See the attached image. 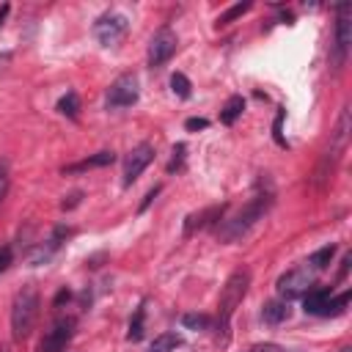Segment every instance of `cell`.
Returning a JSON list of instances; mask_svg holds the SVG:
<instances>
[{"instance_id":"6da1fadb","label":"cell","mask_w":352,"mask_h":352,"mask_svg":"<svg viewBox=\"0 0 352 352\" xmlns=\"http://www.w3.org/2000/svg\"><path fill=\"white\" fill-rule=\"evenodd\" d=\"M38 316V292L36 286H22L11 305V336L14 341H25L33 333Z\"/></svg>"},{"instance_id":"7a4b0ae2","label":"cell","mask_w":352,"mask_h":352,"mask_svg":"<svg viewBox=\"0 0 352 352\" xmlns=\"http://www.w3.org/2000/svg\"><path fill=\"white\" fill-rule=\"evenodd\" d=\"M248 286H250V272L248 270H234L220 292V344L228 341V322H231V314L236 311V305L242 302V297L248 294Z\"/></svg>"},{"instance_id":"3957f363","label":"cell","mask_w":352,"mask_h":352,"mask_svg":"<svg viewBox=\"0 0 352 352\" xmlns=\"http://www.w3.org/2000/svg\"><path fill=\"white\" fill-rule=\"evenodd\" d=\"M267 206H270V195H256L236 217H231V220H226V226H223V239L226 242H234V239H239V236H245L248 234V228L267 212Z\"/></svg>"},{"instance_id":"277c9868","label":"cell","mask_w":352,"mask_h":352,"mask_svg":"<svg viewBox=\"0 0 352 352\" xmlns=\"http://www.w3.org/2000/svg\"><path fill=\"white\" fill-rule=\"evenodd\" d=\"M349 44H352V8L341 3L336 19V38H333V69H341L346 63Z\"/></svg>"},{"instance_id":"5b68a950","label":"cell","mask_w":352,"mask_h":352,"mask_svg":"<svg viewBox=\"0 0 352 352\" xmlns=\"http://www.w3.org/2000/svg\"><path fill=\"white\" fill-rule=\"evenodd\" d=\"M311 286H314V275H311L308 267L289 270V272H283V275L278 278V283H275V289H278V294H280L283 302H289V300H294V297H302Z\"/></svg>"},{"instance_id":"8992f818","label":"cell","mask_w":352,"mask_h":352,"mask_svg":"<svg viewBox=\"0 0 352 352\" xmlns=\"http://www.w3.org/2000/svg\"><path fill=\"white\" fill-rule=\"evenodd\" d=\"M94 36L102 47H116L126 36V16L124 14H104L94 25Z\"/></svg>"},{"instance_id":"52a82bcc","label":"cell","mask_w":352,"mask_h":352,"mask_svg":"<svg viewBox=\"0 0 352 352\" xmlns=\"http://www.w3.org/2000/svg\"><path fill=\"white\" fill-rule=\"evenodd\" d=\"M138 77L135 74H121L113 80L107 88V107H132L138 102Z\"/></svg>"},{"instance_id":"ba28073f","label":"cell","mask_w":352,"mask_h":352,"mask_svg":"<svg viewBox=\"0 0 352 352\" xmlns=\"http://www.w3.org/2000/svg\"><path fill=\"white\" fill-rule=\"evenodd\" d=\"M176 33L170 28H160L154 36H151V44H148V66H162L173 52H176Z\"/></svg>"},{"instance_id":"9c48e42d","label":"cell","mask_w":352,"mask_h":352,"mask_svg":"<svg viewBox=\"0 0 352 352\" xmlns=\"http://www.w3.org/2000/svg\"><path fill=\"white\" fill-rule=\"evenodd\" d=\"M72 336H74V319H58L38 341V352H63Z\"/></svg>"},{"instance_id":"30bf717a","label":"cell","mask_w":352,"mask_h":352,"mask_svg":"<svg viewBox=\"0 0 352 352\" xmlns=\"http://www.w3.org/2000/svg\"><path fill=\"white\" fill-rule=\"evenodd\" d=\"M151 160H154V146H151V143H140V146H135V148L129 151L126 162H124V184H132V182L148 168Z\"/></svg>"},{"instance_id":"8fae6325","label":"cell","mask_w":352,"mask_h":352,"mask_svg":"<svg viewBox=\"0 0 352 352\" xmlns=\"http://www.w3.org/2000/svg\"><path fill=\"white\" fill-rule=\"evenodd\" d=\"M305 311L308 314H316V316H330V289H322V286H311L305 294Z\"/></svg>"},{"instance_id":"7c38bea8","label":"cell","mask_w":352,"mask_h":352,"mask_svg":"<svg viewBox=\"0 0 352 352\" xmlns=\"http://www.w3.org/2000/svg\"><path fill=\"white\" fill-rule=\"evenodd\" d=\"M261 319H264L267 324H280L283 319H289V302H283V300H270V302H264Z\"/></svg>"},{"instance_id":"4fadbf2b","label":"cell","mask_w":352,"mask_h":352,"mask_svg":"<svg viewBox=\"0 0 352 352\" xmlns=\"http://www.w3.org/2000/svg\"><path fill=\"white\" fill-rule=\"evenodd\" d=\"M113 160H116V154H113V151H99V154H94V157H88V160H82V162H77V165H69V168H63V173L88 170V168H102V165H110Z\"/></svg>"},{"instance_id":"5bb4252c","label":"cell","mask_w":352,"mask_h":352,"mask_svg":"<svg viewBox=\"0 0 352 352\" xmlns=\"http://www.w3.org/2000/svg\"><path fill=\"white\" fill-rule=\"evenodd\" d=\"M242 110H245V99H242V96H231V99L226 102V107L220 110V121H223L226 126H231V124L242 116Z\"/></svg>"},{"instance_id":"9a60e30c","label":"cell","mask_w":352,"mask_h":352,"mask_svg":"<svg viewBox=\"0 0 352 352\" xmlns=\"http://www.w3.org/2000/svg\"><path fill=\"white\" fill-rule=\"evenodd\" d=\"M179 344H182V338L176 333H162V336L154 338V344H151L148 352H176Z\"/></svg>"},{"instance_id":"2e32d148","label":"cell","mask_w":352,"mask_h":352,"mask_svg":"<svg viewBox=\"0 0 352 352\" xmlns=\"http://www.w3.org/2000/svg\"><path fill=\"white\" fill-rule=\"evenodd\" d=\"M77 110H80V96L74 91H69L66 96L58 99V113L60 116H69V118H77Z\"/></svg>"},{"instance_id":"e0dca14e","label":"cell","mask_w":352,"mask_h":352,"mask_svg":"<svg viewBox=\"0 0 352 352\" xmlns=\"http://www.w3.org/2000/svg\"><path fill=\"white\" fill-rule=\"evenodd\" d=\"M333 253H336V248H333V245H324V248L314 250V253H311V258H308L311 270H324V267L333 261Z\"/></svg>"},{"instance_id":"ac0fdd59","label":"cell","mask_w":352,"mask_h":352,"mask_svg":"<svg viewBox=\"0 0 352 352\" xmlns=\"http://www.w3.org/2000/svg\"><path fill=\"white\" fill-rule=\"evenodd\" d=\"M143 330H146V308L140 305V308L135 311L132 322H129V333H126V338H129V341H140V338H143Z\"/></svg>"},{"instance_id":"d6986e66","label":"cell","mask_w":352,"mask_h":352,"mask_svg":"<svg viewBox=\"0 0 352 352\" xmlns=\"http://www.w3.org/2000/svg\"><path fill=\"white\" fill-rule=\"evenodd\" d=\"M349 126H352V121H349V107H344V110H341V118H338V126H336V148L344 146V140H346V135H349Z\"/></svg>"},{"instance_id":"ffe728a7","label":"cell","mask_w":352,"mask_h":352,"mask_svg":"<svg viewBox=\"0 0 352 352\" xmlns=\"http://www.w3.org/2000/svg\"><path fill=\"white\" fill-rule=\"evenodd\" d=\"M245 11H250V3H236V6H231L228 11H223V14L217 16V25H228V22H234L236 16H242Z\"/></svg>"},{"instance_id":"44dd1931","label":"cell","mask_w":352,"mask_h":352,"mask_svg":"<svg viewBox=\"0 0 352 352\" xmlns=\"http://www.w3.org/2000/svg\"><path fill=\"white\" fill-rule=\"evenodd\" d=\"M170 88H173V94H176V96L187 99V96H190V88H192V85H190V80H187V77H184L182 72H176V74L170 77Z\"/></svg>"},{"instance_id":"7402d4cb","label":"cell","mask_w":352,"mask_h":352,"mask_svg":"<svg viewBox=\"0 0 352 352\" xmlns=\"http://www.w3.org/2000/svg\"><path fill=\"white\" fill-rule=\"evenodd\" d=\"M182 324L190 327V330H206L209 327V316L206 314H184L182 316Z\"/></svg>"},{"instance_id":"603a6c76","label":"cell","mask_w":352,"mask_h":352,"mask_svg":"<svg viewBox=\"0 0 352 352\" xmlns=\"http://www.w3.org/2000/svg\"><path fill=\"white\" fill-rule=\"evenodd\" d=\"M349 292H341L338 297H330V314H341L344 308H346V302H349Z\"/></svg>"},{"instance_id":"cb8c5ba5","label":"cell","mask_w":352,"mask_h":352,"mask_svg":"<svg viewBox=\"0 0 352 352\" xmlns=\"http://www.w3.org/2000/svg\"><path fill=\"white\" fill-rule=\"evenodd\" d=\"M11 258H14L11 245H3V248H0V272H6V270L11 267Z\"/></svg>"},{"instance_id":"d4e9b609","label":"cell","mask_w":352,"mask_h":352,"mask_svg":"<svg viewBox=\"0 0 352 352\" xmlns=\"http://www.w3.org/2000/svg\"><path fill=\"white\" fill-rule=\"evenodd\" d=\"M8 165L6 162H0V204H3V198H6V192H8Z\"/></svg>"},{"instance_id":"484cf974","label":"cell","mask_w":352,"mask_h":352,"mask_svg":"<svg viewBox=\"0 0 352 352\" xmlns=\"http://www.w3.org/2000/svg\"><path fill=\"white\" fill-rule=\"evenodd\" d=\"M242 352H283V349L278 344H253V346H248Z\"/></svg>"},{"instance_id":"4316f807","label":"cell","mask_w":352,"mask_h":352,"mask_svg":"<svg viewBox=\"0 0 352 352\" xmlns=\"http://www.w3.org/2000/svg\"><path fill=\"white\" fill-rule=\"evenodd\" d=\"M173 154H176V157H173V160H170V165H168V170H176V168H179V165H182V157H184V146H182V143H179V146H176V148H173Z\"/></svg>"},{"instance_id":"83f0119b","label":"cell","mask_w":352,"mask_h":352,"mask_svg":"<svg viewBox=\"0 0 352 352\" xmlns=\"http://www.w3.org/2000/svg\"><path fill=\"white\" fill-rule=\"evenodd\" d=\"M190 132H195V129H206V118H187V124H184Z\"/></svg>"},{"instance_id":"f1b7e54d","label":"cell","mask_w":352,"mask_h":352,"mask_svg":"<svg viewBox=\"0 0 352 352\" xmlns=\"http://www.w3.org/2000/svg\"><path fill=\"white\" fill-rule=\"evenodd\" d=\"M77 204H80V192H72L69 201H63L60 206H63V209H72V206H77Z\"/></svg>"},{"instance_id":"f546056e","label":"cell","mask_w":352,"mask_h":352,"mask_svg":"<svg viewBox=\"0 0 352 352\" xmlns=\"http://www.w3.org/2000/svg\"><path fill=\"white\" fill-rule=\"evenodd\" d=\"M63 300H69V292H66V289H63V292H58V297H55V305H60Z\"/></svg>"},{"instance_id":"4dcf8cb0","label":"cell","mask_w":352,"mask_h":352,"mask_svg":"<svg viewBox=\"0 0 352 352\" xmlns=\"http://www.w3.org/2000/svg\"><path fill=\"white\" fill-rule=\"evenodd\" d=\"M6 16H8V6H0V25H3Z\"/></svg>"},{"instance_id":"1f68e13d","label":"cell","mask_w":352,"mask_h":352,"mask_svg":"<svg viewBox=\"0 0 352 352\" xmlns=\"http://www.w3.org/2000/svg\"><path fill=\"white\" fill-rule=\"evenodd\" d=\"M0 352H11V349H8V346H6V344H3V346H0Z\"/></svg>"},{"instance_id":"d6a6232c","label":"cell","mask_w":352,"mask_h":352,"mask_svg":"<svg viewBox=\"0 0 352 352\" xmlns=\"http://www.w3.org/2000/svg\"><path fill=\"white\" fill-rule=\"evenodd\" d=\"M341 352H352V346H344V349H341Z\"/></svg>"}]
</instances>
